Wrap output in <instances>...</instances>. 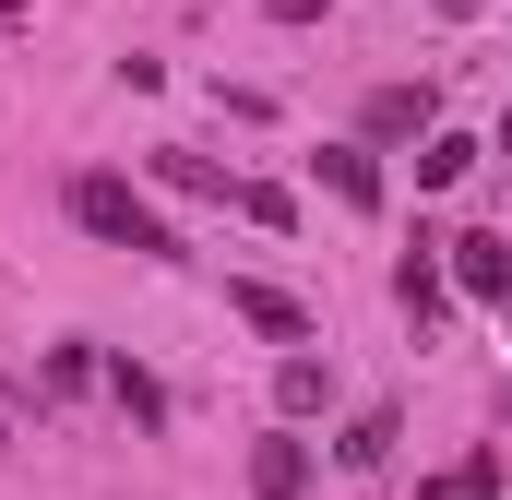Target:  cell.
<instances>
[{"label":"cell","instance_id":"6da1fadb","mask_svg":"<svg viewBox=\"0 0 512 500\" xmlns=\"http://www.w3.org/2000/svg\"><path fill=\"white\" fill-rule=\"evenodd\" d=\"M72 227H84V239H108V250H143V262H179V227H167L131 179H108V167H84V179H72Z\"/></svg>","mask_w":512,"mask_h":500},{"label":"cell","instance_id":"7a4b0ae2","mask_svg":"<svg viewBox=\"0 0 512 500\" xmlns=\"http://www.w3.org/2000/svg\"><path fill=\"white\" fill-rule=\"evenodd\" d=\"M441 274H453L465 298H512V239H501V227H477V239H441Z\"/></svg>","mask_w":512,"mask_h":500},{"label":"cell","instance_id":"3957f363","mask_svg":"<svg viewBox=\"0 0 512 500\" xmlns=\"http://www.w3.org/2000/svg\"><path fill=\"white\" fill-rule=\"evenodd\" d=\"M441 298H453V274H441V239H417L405 262H393V310L429 334V322H441Z\"/></svg>","mask_w":512,"mask_h":500},{"label":"cell","instance_id":"277c9868","mask_svg":"<svg viewBox=\"0 0 512 500\" xmlns=\"http://www.w3.org/2000/svg\"><path fill=\"white\" fill-rule=\"evenodd\" d=\"M227 310H239L251 334H274V346H310V310H298L286 286H262V274H239V286H227Z\"/></svg>","mask_w":512,"mask_h":500},{"label":"cell","instance_id":"5b68a950","mask_svg":"<svg viewBox=\"0 0 512 500\" xmlns=\"http://www.w3.org/2000/svg\"><path fill=\"white\" fill-rule=\"evenodd\" d=\"M143 167H155V179H167V191H179V203H239V179H227V167H215V155H191V143H155V155H143Z\"/></svg>","mask_w":512,"mask_h":500},{"label":"cell","instance_id":"8992f818","mask_svg":"<svg viewBox=\"0 0 512 500\" xmlns=\"http://www.w3.org/2000/svg\"><path fill=\"white\" fill-rule=\"evenodd\" d=\"M251 500H310V441H298V429H274L251 453Z\"/></svg>","mask_w":512,"mask_h":500},{"label":"cell","instance_id":"52a82bcc","mask_svg":"<svg viewBox=\"0 0 512 500\" xmlns=\"http://www.w3.org/2000/svg\"><path fill=\"white\" fill-rule=\"evenodd\" d=\"M310 167H322V191H334V203H358V215H382V167H370L358 143H322Z\"/></svg>","mask_w":512,"mask_h":500},{"label":"cell","instance_id":"ba28073f","mask_svg":"<svg viewBox=\"0 0 512 500\" xmlns=\"http://www.w3.org/2000/svg\"><path fill=\"white\" fill-rule=\"evenodd\" d=\"M322 393H334V358H310V346L274 358V405H286V417H322Z\"/></svg>","mask_w":512,"mask_h":500},{"label":"cell","instance_id":"9c48e42d","mask_svg":"<svg viewBox=\"0 0 512 500\" xmlns=\"http://www.w3.org/2000/svg\"><path fill=\"white\" fill-rule=\"evenodd\" d=\"M405 131H441L429 84H382V96H370V143H405Z\"/></svg>","mask_w":512,"mask_h":500},{"label":"cell","instance_id":"30bf717a","mask_svg":"<svg viewBox=\"0 0 512 500\" xmlns=\"http://www.w3.org/2000/svg\"><path fill=\"white\" fill-rule=\"evenodd\" d=\"M393 441H405V417H393V405H358V417H346V441H334V465H358V477H370Z\"/></svg>","mask_w":512,"mask_h":500},{"label":"cell","instance_id":"8fae6325","mask_svg":"<svg viewBox=\"0 0 512 500\" xmlns=\"http://www.w3.org/2000/svg\"><path fill=\"white\" fill-rule=\"evenodd\" d=\"M465 167H477V143H465V131H417V191H453Z\"/></svg>","mask_w":512,"mask_h":500},{"label":"cell","instance_id":"7c38bea8","mask_svg":"<svg viewBox=\"0 0 512 500\" xmlns=\"http://www.w3.org/2000/svg\"><path fill=\"white\" fill-rule=\"evenodd\" d=\"M108 393L131 405V429H167V381H155V370H131V358H108Z\"/></svg>","mask_w":512,"mask_h":500},{"label":"cell","instance_id":"4fadbf2b","mask_svg":"<svg viewBox=\"0 0 512 500\" xmlns=\"http://www.w3.org/2000/svg\"><path fill=\"white\" fill-rule=\"evenodd\" d=\"M96 381H108L96 346H48V393H96Z\"/></svg>","mask_w":512,"mask_h":500},{"label":"cell","instance_id":"5bb4252c","mask_svg":"<svg viewBox=\"0 0 512 500\" xmlns=\"http://www.w3.org/2000/svg\"><path fill=\"white\" fill-rule=\"evenodd\" d=\"M239 215H251V227H298V203H286L274 179H239Z\"/></svg>","mask_w":512,"mask_h":500},{"label":"cell","instance_id":"9a60e30c","mask_svg":"<svg viewBox=\"0 0 512 500\" xmlns=\"http://www.w3.org/2000/svg\"><path fill=\"white\" fill-rule=\"evenodd\" d=\"M441 500H501V453L477 441V453H465V477H453V489H441Z\"/></svg>","mask_w":512,"mask_h":500},{"label":"cell","instance_id":"2e32d148","mask_svg":"<svg viewBox=\"0 0 512 500\" xmlns=\"http://www.w3.org/2000/svg\"><path fill=\"white\" fill-rule=\"evenodd\" d=\"M501 155H512V108H501Z\"/></svg>","mask_w":512,"mask_h":500},{"label":"cell","instance_id":"e0dca14e","mask_svg":"<svg viewBox=\"0 0 512 500\" xmlns=\"http://www.w3.org/2000/svg\"><path fill=\"white\" fill-rule=\"evenodd\" d=\"M0 453H12V417H0Z\"/></svg>","mask_w":512,"mask_h":500},{"label":"cell","instance_id":"ac0fdd59","mask_svg":"<svg viewBox=\"0 0 512 500\" xmlns=\"http://www.w3.org/2000/svg\"><path fill=\"white\" fill-rule=\"evenodd\" d=\"M501 310H512V298H501Z\"/></svg>","mask_w":512,"mask_h":500}]
</instances>
